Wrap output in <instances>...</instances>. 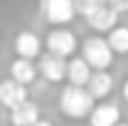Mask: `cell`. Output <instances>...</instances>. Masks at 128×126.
Returning <instances> with one entry per match:
<instances>
[{"instance_id":"1","label":"cell","mask_w":128,"mask_h":126,"mask_svg":"<svg viewBox=\"0 0 128 126\" xmlns=\"http://www.w3.org/2000/svg\"><path fill=\"white\" fill-rule=\"evenodd\" d=\"M94 99L89 96V92L84 87H64L59 94V111L72 121H84L89 119V114L94 109Z\"/></svg>"},{"instance_id":"2","label":"cell","mask_w":128,"mask_h":126,"mask_svg":"<svg viewBox=\"0 0 128 126\" xmlns=\"http://www.w3.org/2000/svg\"><path fill=\"white\" fill-rule=\"evenodd\" d=\"M81 59L91 67V72H108V67L113 64V52L108 49L104 37H86L81 45Z\"/></svg>"},{"instance_id":"3","label":"cell","mask_w":128,"mask_h":126,"mask_svg":"<svg viewBox=\"0 0 128 126\" xmlns=\"http://www.w3.org/2000/svg\"><path fill=\"white\" fill-rule=\"evenodd\" d=\"M42 47H47V54H54L59 59H72L76 54V49H79V40L66 27H54V30L47 32Z\"/></svg>"},{"instance_id":"4","label":"cell","mask_w":128,"mask_h":126,"mask_svg":"<svg viewBox=\"0 0 128 126\" xmlns=\"http://www.w3.org/2000/svg\"><path fill=\"white\" fill-rule=\"evenodd\" d=\"M40 13L54 27H64L76 17L72 0H40Z\"/></svg>"},{"instance_id":"5","label":"cell","mask_w":128,"mask_h":126,"mask_svg":"<svg viewBox=\"0 0 128 126\" xmlns=\"http://www.w3.org/2000/svg\"><path fill=\"white\" fill-rule=\"evenodd\" d=\"M15 54L17 59H30L34 62L40 54H42V37L32 30H20L15 35Z\"/></svg>"},{"instance_id":"6","label":"cell","mask_w":128,"mask_h":126,"mask_svg":"<svg viewBox=\"0 0 128 126\" xmlns=\"http://www.w3.org/2000/svg\"><path fill=\"white\" fill-rule=\"evenodd\" d=\"M34 67H37V74H42V79L49 82V84H59V82H64L66 59H59V57H54V54H47V52H44V54L37 57Z\"/></svg>"},{"instance_id":"7","label":"cell","mask_w":128,"mask_h":126,"mask_svg":"<svg viewBox=\"0 0 128 126\" xmlns=\"http://www.w3.org/2000/svg\"><path fill=\"white\" fill-rule=\"evenodd\" d=\"M121 121V106L116 101H96L89 114V126H116Z\"/></svg>"},{"instance_id":"8","label":"cell","mask_w":128,"mask_h":126,"mask_svg":"<svg viewBox=\"0 0 128 126\" xmlns=\"http://www.w3.org/2000/svg\"><path fill=\"white\" fill-rule=\"evenodd\" d=\"M27 87H22V84H17L12 79H2L0 82V106H5L8 111L17 109L20 104H25L27 101Z\"/></svg>"},{"instance_id":"9","label":"cell","mask_w":128,"mask_h":126,"mask_svg":"<svg viewBox=\"0 0 128 126\" xmlns=\"http://www.w3.org/2000/svg\"><path fill=\"white\" fill-rule=\"evenodd\" d=\"M86 25H89L98 37H101V35H108V32L118 25V13H113L111 8H106V5L101 3L94 13L86 17Z\"/></svg>"},{"instance_id":"10","label":"cell","mask_w":128,"mask_h":126,"mask_svg":"<svg viewBox=\"0 0 128 126\" xmlns=\"http://www.w3.org/2000/svg\"><path fill=\"white\" fill-rule=\"evenodd\" d=\"M113 87H116V82H113L111 72H91L84 89L89 92V96L94 101H106V96H111Z\"/></svg>"},{"instance_id":"11","label":"cell","mask_w":128,"mask_h":126,"mask_svg":"<svg viewBox=\"0 0 128 126\" xmlns=\"http://www.w3.org/2000/svg\"><path fill=\"white\" fill-rule=\"evenodd\" d=\"M89 77H91V67L84 62L81 57H72V59H66L64 79L69 82V87H86Z\"/></svg>"},{"instance_id":"12","label":"cell","mask_w":128,"mask_h":126,"mask_svg":"<svg viewBox=\"0 0 128 126\" xmlns=\"http://www.w3.org/2000/svg\"><path fill=\"white\" fill-rule=\"evenodd\" d=\"M37 121H40V106L30 99L10 111V126H34Z\"/></svg>"},{"instance_id":"13","label":"cell","mask_w":128,"mask_h":126,"mask_svg":"<svg viewBox=\"0 0 128 126\" xmlns=\"http://www.w3.org/2000/svg\"><path fill=\"white\" fill-rule=\"evenodd\" d=\"M8 79H12L17 84H22V87H30L32 82L37 79V67L30 59H15L10 64V77Z\"/></svg>"},{"instance_id":"14","label":"cell","mask_w":128,"mask_h":126,"mask_svg":"<svg viewBox=\"0 0 128 126\" xmlns=\"http://www.w3.org/2000/svg\"><path fill=\"white\" fill-rule=\"evenodd\" d=\"M104 40H106L108 49L113 52V57L116 54H128V27L126 25H116Z\"/></svg>"},{"instance_id":"15","label":"cell","mask_w":128,"mask_h":126,"mask_svg":"<svg viewBox=\"0 0 128 126\" xmlns=\"http://www.w3.org/2000/svg\"><path fill=\"white\" fill-rule=\"evenodd\" d=\"M72 3H74V13L81 17H89L101 5V0H72Z\"/></svg>"},{"instance_id":"16","label":"cell","mask_w":128,"mask_h":126,"mask_svg":"<svg viewBox=\"0 0 128 126\" xmlns=\"http://www.w3.org/2000/svg\"><path fill=\"white\" fill-rule=\"evenodd\" d=\"M123 101H126V104H128V79H126V82H123Z\"/></svg>"},{"instance_id":"17","label":"cell","mask_w":128,"mask_h":126,"mask_svg":"<svg viewBox=\"0 0 128 126\" xmlns=\"http://www.w3.org/2000/svg\"><path fill=\"white\" fill-rule=\"evenodd\" d=\"M34 126H54V124H52V121H47V119H40Z\"/></svg>"},{"instance_id":"18","label":"cell","mask_w":128,"mask_h":126,"mask_svg":"<svg viewBox=\"0 0 128 126\" xmlns=\"http://www.w3.org/2000/svg\"><path fill=\"white\" fill-rule=\"evenodd\" d=\"M116 126H128V124H126V121H118V124H116Z\"/></svg>"},{"instance_id":"19","label":"cell","mask_w":128,"mask_h":126,"mask_svg":"<svg viewBox=\"0 0 128 126\" xmlns=\"http://www.w3.org/2000/svg\"><path fill=\"white\" fill-rule=\"evenodd\" d=\"M126 13H128V0H126Z\"/></svg>"}]
</instances>
